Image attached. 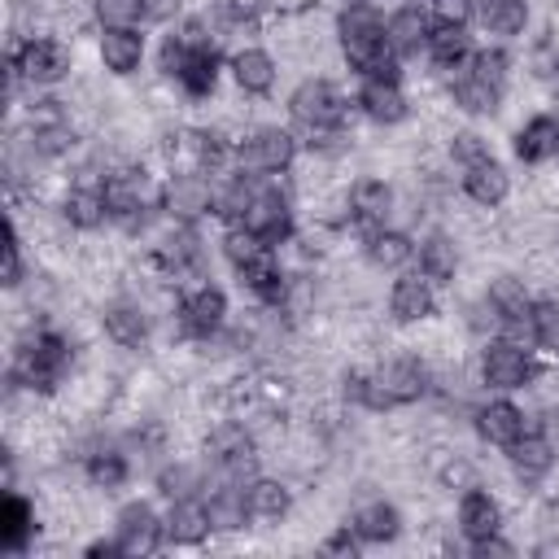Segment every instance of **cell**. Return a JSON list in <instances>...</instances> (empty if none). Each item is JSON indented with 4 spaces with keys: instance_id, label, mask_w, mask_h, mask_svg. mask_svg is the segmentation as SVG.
Here are the masks:
<instances>
[{
    "instance_id": "ee69618b",
    "label": "cell",
    "mask_w": 559,
    "mask_h": 559,
    "mask_svg": "<svg viewBox=\"0 0 559 559\" xmlns=\"http://www.w3.org/2000/svg\"><path fill=\"white\" fill-rule=\"evenodd\" d=\"M87 476H92V485H100V489H118V485L127 480V459L114 454V450H96V454L87 459Z\"/></svg>"
},
{
    "instance_id": "d6986e66",
    "label": "cell",
    "mask_w": 559,
    "mask_h": 559,
    "mask_svg": "<svg viewBox=\"0 0 559 559\" xmlns=\"http://www.w3.org/2000/svg\"><path fill=\"white\" fill-rule=\"evenodd\" d=\"M502 528V511H498V502L476 485V489H467L463 498H459V533L467 537V542H485V537H493Z\"/></svg>"
},
{
    "instance_id": "681fc988",
    "label": "cell",
    "mask_w": 559,
    "mask_h": 559,
    "mask_svg": "<svg viewBox=\"0 0 559 559\" xmlns=\"http://www.w3.org/2000/svg\"><path fill=\"white\" fill-rule=\"evenodd\" d=\"M9 288L22 284V249H17V231L13 223H4V275H0Z\"/></svg>"
},
{
    "instance_id": "f546056e",
    "label": "cell",
    "mask_w": 559,
    "mask_h": 559,
    "mask_svg": "<svg viewBox=\"0 0 559 559\" xmlns=\"http://www.w3.org/2000/svg\"><path fill=\"white\" fill-rule=\"evenodd\" d=\"M498 100H502V87L489 83V79H480L472 66L454 79V105H459V109H467V114H493Z\"/></svg>"
},
{
    "instance_id": "c3c4849f",
    "label": "cell",
    "mask_w": 559,
    "mask_h": 559,
    "mask_svg": "<svg viewBox=\"0 0 559 559\" xmlns=\"http://www.w3.org/2000/svg\"><path fill=\"white\" fill-rule=\"evenodd\" d=\"M472 13H476L472 0H432V17H437L441 26H467Z\"/></svg>"
},
{
    "instance_id": "f6af8a7d",
    "label": "cell",
    "mask_w": 559,
    "mask_h": 559,
    "mask_svg": "<svg viewBox=\"0 0 559 559\" xmlns=\"http://www.w3.org/2000/svg\"><path fill=\"white\" fill-rule=\"evenodd\" d=\"M96 17L105 31L114 26H135L144 17V0H96Z\"/></svg>"
},
{
    "instance_id": "ffe728a7",
    "label": "cell",
    "mask_w": 559,
    "mask_h": 559,
    "mask_svg": "<svg viewBox=\"0 0 559 559\" xmlns=\"http://www.w3.org/2000/svg\"><path fill=\"white\" fill-rule=\"evenodd\" d=\"M240 284H249V293L258 301H266V306H280L288 297V280H284V271H280V262H275L271 249H262L253 262L240 266Z\"/></svg>"
},
{
    "instance_id": "9f6ffc18",
    "label": "cell",
    "mask_w": 559,
    "mask_h": 559,
    "mask_svg": "<svg viewBox=\"0 0 559 559\" xmlns=\"http://www.w3.org/2000/svg\"><path fill=\"white\" fill-rule=\"evenodd\" d=\"M87 555H92V559H100V555L109 559V555H122V546H118V537H114V542H92Z\"/></svg>"
},
{
    "instance_id": "4dcf8cb0",
    "label": "cell",
    "mask_w": 559,
    "mask_h": 559,
    "mask_svg": "<svg viewBox=\"0 0 559 559\" xmlns=\"http://www.w3.org/2000/svg\"><path fill=\"white\" fill-rule=\"evenodd\" d=\"M61 214H66L70 227L92 231V227H100V223L109 218V210H105V192H100V188H70L66 201H61Z\"/></svg>"
},
{
    "instance_id": "db71d44e",
    "label": "cell",
    "mask_w": 559,
    "mask_h": 559,
    "mask_svg": "<svg viewBox=\"0 0 559 559\" xmlns=\"http://www.w3.org/2000/svg\"><path fill=\"white\" fill-rule=\"evenodd\" d=\"M175 13H179V0H144V17H153V22H166Z\"/></svg>"
},
{
    "instance_id": "d4e9b609",
    "label": "cell",
    "mask_w": 559,
    "mask_h": 559,
    "mask_svg": "<svg viewBox=\"0 0 559 559\" xmlns=\"http://www.w3.org/2000/svg\"><path fill=\"white\" fill-rule=\"evenodd\" d=\"M463 192H467L476 205H498V201H507L511 179H507V170H502L493 157H485V162H476V166L463 170Z\"/></svg>"
},
{
    "instance_id": "6da1fadb",
    "label": "cell",
    "mask_w": 559,
    "mask_h": 559,
    "mask_svg": "<svg viewBox=\"0 0 559 559\" xmlns=\"http://www.w3.org/2000/svg\"><path fill=\"white\" fill-rule=\"evenodd\" d=\"M336 31H341V52L349 70H358L362 79H397V61H393L397 52L389 44V31L367 4L345 9Z\"/></svg>"
},
{
    "instance_id": "11a10c76",
    "label": "cell",
    "mask_w": 559,
    "mask_h": 559,
    "mask_svg": "<svg viewBox=\"0 0 559 559\" xmlns=\"http://www.w3.org/2000/svg\"><path fill=\"white\" fill-rule=\"evenodd\" d=\"M472 550H476V555H485V559H489V555H511V546H507L498 533H493V537H485V542H472Z\"/></svg>"
},
{
    "instance_id": "e575fe53",
    "label": "cell",
    "mask_w": 559,
    "mask_h": 559,
    "mask_svg": "<svg viewBox=\"0 0 559 559\" xmlns=\"http://www.w3.org/2000/svg\"><path fill=\"white\" fill-rule=\"evenodd\" d=\"M157 262L179 280V275H188V271H197L201 266V245H197V236L188 231V227H179L175 236H166L162 245H157Z\"/></svg>"
},
{
    "instance_id": "44dd1931",
    "label": "cell",
    "mask_w": 559,
    "mask_h": 559,
    "mask_svg": "<svg viewBox=\"0 0 559 559\" xmlns=\"http://www.w3.org/2000/svg\"><path fill=\"white\" fill-rule=\"evenodd\" d=\"M555 153H559V122H555L550 114H537V118H528V122L515 131V157H520V162L537 166V162H546V157H555Z\"/></svg>"
},
{
    "instance_id": "74e56055",
    "label": "cell",
    "mask_w": 559,
    "mask_h": 559,
    "mask_svg": "<svg viewBox=\"0 0 559 559\" xmlns=\"http://www.w3.org/2000/svg\"><path fill=\"white\" fill-rule=\"evenodd\" d=\"M205 507H210V524L223 528V533H236V528H245V520H249L245 489H214Z\"/></svg>"
},
{
    "instance_id": "9a60e30c",
    "label": "cell",
    "mask_w": 559,
    "mask_h": 559,
    "mask_svg": "<svg viewBox=\"0 0 559 559\" xmlns=\"http://www.w3.org/2000/svg\"><path fill=\"white\" fill-rule=\"evenodd\" d=\"M162 520H166V542L175 546H197L205 542V533H214L210 507L201 498H170V511Z\"/></svg>"
},
{
    "instance_id": "bcb514c9",
    "label": "cell",
    "mask_w": 559,
    "mask_h": 559,
    "mask_svg": "<svg viewBox=\"0 0 559 559\" xmlns=\"http://www.w3.org/2000/svg\"><path fill=\"white\" fill-rule=\"evenodd\" d=\"M450 157L467 170V166H476V162H485L489 157V148H485V140L480 135H472V131H459L454 140H450Z\"/></svg>"
},
{
    "instance_id": "cb8c5ba5",
    "label": "cell",
    "mask_w": 559,
    "mask_h": 559,
    "mask_svg": "<svg viewBox=\"0 0 559 559\" xmlns=\"http://www.w3.org/2000/svg\"><path fill=\"white\" fill-rule=\"evenodd\" d=\"M349 528L358 533V542H393V537L402 533V515H397L393 502L371 498V502H362V507L354 511Z\"/></svg>"
},
{
    "instance_id": "8992f818",
    "label": "cell",
    "mask_w": 559,
    "mask_h": 559,
    "mask_svg": "<svg viewBox=\"0 0 559 559\" xmlns=\"http://www.w3.org/2000/svg\"><path fill=\"white\" fill-rule=\"evenodd\" d=\"M214 197L218 192L210 188V179L201 170H175L166 179V188H162V210L175 223H192V218H201V214L214 210Z\"/></svg>"
},
{
    "instance_id": "ba28073f",
    "label": "cell",
    "mask_w": 559,
    "mask_h": 559,
    "mask_svg": "<svg viewBox=\"0 0 559 559\" xmlns=\"http://www.w3.org/2000/svg\"><path fill=\"white\" fill-rule=\"evenodd\" d=\"M114 537L122 546V555H153L166 537V520L148 507V502H127L118 511V524H114Z\"/></svg>"
},
{
    "instance_id": "9c48e42d",
    "label": "cell",
    "mask_w": 559,
    "mask_h": 559,
    "mask_svg": "<svg viewBox=\"0 0 559 559\" xmlns=\"http://www.w3.org/2000/svg\"><path fill=\"white\" fill-rule=\"evenodd\" d=\"M293 157H297V140L280 127H262L240 144V166L258 175H280L293 166Z\"/></svg>"
},
{
    "instance_id": "f35d334b",
    "label": "cell",
    "mask_w": 559,
    "mask_h": 559,
    "mask_svg": "<svg viewBox=\"0 0 559 559\" xmlns=\"http://www.w3.org/2000/svg\"><path fill=\"white\" fill-rule=\"evenodd\" d=\"M480 22L493 35H520L528 22V4L524 0H485L480 4Z\"/></svg>"
},
{
    "instance_id": "d590c367",
    "label": "cell",
    "mask_w": 559,
    "mask_h": 559,
    "mask_svg": "<svg viewBox=\"0 0 559 559\" xmlns=\"http://www.w3.org/2000/svg\"><path fill=\"white\" fill-rule=\"evenodd\" d=\"M419 271H424L432 284H445V280H454V271H459V253H454V240H450V236H441V231H432V236L419 245Z\"/></svg>"
},
{
    "instance_id": "484cf974",
    "label": "cell",
    "mask_w": 559,
    "mask_h": 559,
    "mask_svg": "<svg viewBox=\"0 0 559 559\" xmlns=\"http://www.w3.org/2000/svg\"><path fill=\"white\" fill-rule=\"evenodd\" d=\"M245 507H249V520H284L293 507V493L271 476H253L245 485Z\"/></svg>"
},
{
    "instance_id": "f907efd6",
    "label": "cell",
    "mask_w": 559,
    "mask_h": 559,
    "mask_svg": "<svg viewBox=\"0 0 559 559\" xmlns=\"http://www.w3.org/2000/svg\"><path fill=\"white\" fill-rule=\"evenodd\" d=\"M480 79H489V83H498L502 87V79H507V57L502 52H472V61H467Z\"/></svg>"
},
{
    "instance_id": "7dc6e473",
    "label": "cell",
    "mask_w": 559,
    "mask_h": 559,
    "mask_svg": "<svg viewBox=\"0 0 559 559\" xmlns=\"http://www.w3.org/2000/svg\"><path fill=\"white\" fill-rule=\"evenodd\" d=\"M157 485H162L166 498H192V489H197V472H192V467H166V472L157 476Z\"/></svg>"
},
{
    "instance_id": "836d02e7",
    "label": "cell",
    "mask_w": 559,
    "mask_h": 559,
    "mask_svg": "<svg viewBox=\"0 0 559 559\" xmlns=\"http://www.w3.org/2000/svg\"><path fill=\"white\" fill-rule=\"evenodd\" d=\"M105 336L114 341V345H140L144 336H148V319H144V310L140 306H131V301H118V306H109L105 310Z\"/></svg>"
},
{
    "instance_id": "4fadbf2b",
    "label": "cell",
    "mask_w": 559,
    "mask_h": 559,
    "mask_svg": "<svg viewBox=\"0 0 559 559\" xmlns=\"http://www.w3.org/2000/svg\"><path fill=\"white\" fill-rule=\"evenodd\" d=\"M489 314H493L507 332H515V336H520V332L533 336V323H528V314H533V297L524 293L520 280L502 275V280L489 284Z\"/></svg>"
},
{
    "instance_id": "7a4b0ae2",
    "label": "cell",
    "mask_w": 559,
    "mask_h": 559,
    "mask_svg": "<svg viewBox=\"0 0 559 559\" xmlns=\"http://www.w3.org/2000/svg\"><path fill=\"white\" fill-rule=\"evenodd\" d=\"M288 109H293V118H297L306 131H314V135L336 131V127L345 122V96H341L336 83H328V79H306V83H297V92L288 96Z\"/></svg>"
},
{
    "instance_id": "7402d4cb",
    "label": "cell",
    "mask_w": 559,
    "mask_h": 559,
    "mask_svg": "<svg viewBox=\"0 0 559 559\" xmlns=\"http://www.w3.org/2000/svg\"><path fill=\"white\" fill-rule=\"evenodd\" d=\"M384 31H389V44H393V52H397V57H406V52H419V48H428L432 22H428V13H424L419 4H406V9H397V13L384 22Z\"/></svg>"
},
{
    "instance_id": "60d3db41",
    "label": "cell",
    "mask_w": 559,
    "mask_h": 559,
    "mask_svg": "<svg viewBox=\"0 0 559 559\" xmlns=\"http://www.w3.org/2000/svg\"><path fill=\"white\" fill-rule=\"evenodd\" d=\"M188 148H192L197 166H201V170H210V175H214V170H223V166L231 162L227 140H223V135H214V131H192V144H188Z\"/></svg>"
},
{
    "instance_id": "b9f144b4",
    "label": "cell",
    "mask_w": 559,
    "mask_h": 559,
    "mask_svg": "<svg viewBox=\"0 0 559 559\" xmlns=\"http://www.w3.org/2000/svg\"><path fill=\"white\" fill-rule=\"evenodd\" d=\"M528 323H533V341H537V345L559 349V297H542V301H533Z\"/></svg>"
},
{
    "instance_id": "f1b7e54d",
    "label": "cell",
    "mask_w": 559,
    "mask_h": 559,
    "mask_svg": "<svg viewBox=\"0 0 559 559\" xmlns=\"http://www.w3.org/2000/svg\"><path fill=\"white\" fill-rule=\"evenodd\" d=\"M349 205H354V218L358 223L380 227L389 218V210H393V188L384 179H358L354 192H349Z\"/></svg>"
},
{
    "instance_id": "3957f363",
    "label": "cell",
    "mask_w": 559,
    "mask_h": 559,
    "mask_svg": "<svg viewBox=\"0 0 559 559\" xmlns=\"http://www.w3.org/2000/svg\"><path fill=\"white\" fill-rule=\"evenodd\" d=\"M240 227L258 231L266 245L288 240V236H293V210H288V197H284L275 183H258V179H249V201H245Z\"/></svg>"
},
{
    "instance_id": "7c38bea8",
    "label": "cell",
    "mask_w": 559,
    "mask_h": 559,
    "mask_svg": "<svg viewBox=\"0 0 559 559\" xmlns=\"http://www.w3.org/2000/svg\"><path fill=\"white\" fill-rule=\"evenodd\" d=\"M223 319H227V297L214 284H201L179 301V328L188 336H214L223 328Z\"/></svg>"
},
{
    "instance_id": "ab89813d",
    "label": "cell",
    "mask_w": 559,
    "mask_h": 559,
    "mask_svg": "<svg viewBox=\"0 0 559 559\" xmlns=\"http://www.w3.org/2000/svg\"><path fill=\"white\" fill-rule=\"evenodd\" d=\"M262 249H271V245H266L258 231L240 227V223H231V227H227V236H223V253H227V262H231L236 271H240L245 262H253Z\"/></svg>"
},
{
    "instance_id": "7bdbcfd3",
    "label": "cell",
    "mask_w": 559,
    "mask_h": 559,
    "mask_svg": "<svg viewBox=\"0 0 559 559\" xmlns=\"http://www.w3.org/2000/svg\"><path fill=\"white\" fill-rule=\"evenodd\" d=\"M70 148H74L70 122L52 118V122H39V127H35V153H39V157H61V153H70Z\"/></svg>"
},
{
    "instance_id": "e0dca14e",
    "label": "cell",
    "mask_w": 559,
    "mask_h": 559,
    "mask_svg": "<svg viewBox=\"0 0 559 559\" xmlns=\"http://www.w3.org/2000/svg\"><path fill=\"white\" fill-rule=\"evenodd\" d=\"M358 105H362V114H367L371 122H380V127H393V122L406 118V96H402L397 79H362Z\"/></svg>"
},
{
    "instance_id": "52a82bcc",
    "label": "cell",
    "mask_w": 559,
    "mask_h": 559,
    "mask_svg": "<svg viewBox=\"0 0 559 559\" xmlns=\"http://www.w3.org/2000/svg\"><path fill=\"white\" fill-rule=\"evenodd\" d=\"M205 459H210L227 480H245V476L253 472V463H258V454H253V437L245 432V424H223V428L210 432V441H205Z\"/></svg>"
},
{
    "instance_id": "4316f807",
    "label": "cell",
    "mask_w": 559,
    "mask_h": 559,
    "mask_svg": "<svg viewBox=\"0 0 559 559\" xmlns=\"http://www.w3.org/2000/svg\"><path fill=\"white\" fill-rule=\"evenodd\" d=\"M428 57H432L441 70H463V66L472 61V39H467V31L437 22L432 35H428Z\"/></svg>"
},
{
    "instance_id": "30bf717a",
    "label": "cell",
    "mask_w": 559,
    "mask_h": 559,
    "mask_svg": "<svg viewBox=\"0 0 559 559\" xmlns=\"http://www.w3.org/2000/svg\"><path fill=\"white\" fill-rule=\"evenodd\" d=\"M13 70L26 83H61L70 74V48L61 39H26L13 57Z\"/></svg>"
},
{
    "instance_id": "d6a6232c",
    "label": "cell",
    "mask_w": 559,
    "mask_h": 559,
    "mask_svg": "<svg viewBox=\"0 0 559 559\" xmlns=\"http://www.w3.org/2000/svg\"><path fill=\"white\" fill-rule=\"evenodd\" d=\"M31 533H35V511H31V502L17 498V493H9V498L0 502V546H4V550H22Z\"/></svg>"
},
{
    "instance_id": "8d00e7d4",
    "label": "cell",
    "mask_w": 559,
    "mask_h": 559,
    "mask_svg": "<svg viewBox=\"0 0 559 559\" xmlns=\"http://www.w3.org/2000/svg\"><path fill=\"white\" fill-rule=\"evenodd\" d=\"M415 253V245H411V236H402V231H371L367 236V258H371V266H380V271H397V266H406V258Z\"/></svg>"
},
{
    "instance_id": "5bb4252c",
    "label": "cell",
    "mask_w": 559,
    "mask_h": 559,
    "mask_svg": "<svg viewBox=\"0 0 559 559\" xmlns=\"http://www.w3.org/2000/svg\"><path fill=\"white\" fill-rule=\"evenodd\" d=\"M100 192H105V210H109L114 218H135V214H144L148 201H153L144 170H114V175H105Z\"/></svg>"
},
{
    "instance_id": "8fae6325",
    "label": "cell",
    "mask_w": 559,
    "mask_h": 559,
    "mask_svg": "<svg viewBox=\"0 0 559 559\" xmlns=\"http://www.w3.org/2000/svg\"><path fill=\"white\" fill-rule=\"evenodd\" d=\"M371 376H376L380 393L389 397V406L419 402V397H424V389H428V367H424L419 358H411V354H397V358L380 362Z\"/></svg>"
},
{
    "instance_id": "603a6c76",
    "label": "cell",
    "mask_w": 559,
    "mask_h": 559,
    "mask_svg": "<svg viewBox=\"0 0 559 559\" xmlns=\"http://www.w3.org/2000/svg\"><path fill=\"white\" fill-rule=\"evenodd\" d=\"M144 57V35L135 26H114L100 35V61L109 74H131Z\"/></svg>"
},
{
    "instance_id": "1f68e13d",
    "label": "cell",
    "mask_w": 559,
    "mask_h": 559,
    "mask_svg": "<svg viewBox=\"0 0 559 559\" xmlns=\"http://www.w3.org/2000/svg\"><path fill=\"white\" fill-rule=\"evenodd\" d=\"M511 463H515V472L520 476H546L550 472V463H555V441L546 437V432H528L524 428V437L511 445Z\"/></svg>"
},
{
    "instance_id": "5b68a950",
    "label": "cell",
    "mask_w": 559,
    "mask_h": 559,
    "mask_svg": "<svg viewBox=\"0 0 559 559\" xmlns=\"http://www.w3.org/2000/svg\"><path fill=\"white\" fill-rule=\"evenodd\" d=\"M480 380L498 393H511V389H524L533 380V358L520 341L502 336V341H489L485 354H480Z\"/></svg>"
},
{
    "instance_id": "f5cc1de1",
    "label": "cell",
    "mask_w": 559,
    "mask_h": 559,
    "mask_svg": "<svg viewBox=\"0 0 559 559\" xmlns=\"http://www.w3.org/2000/svg\"><path fill=\"white\" fill-rule=\"evenodd\" d=\"M323 550H336V555H354V550H358V533L345 524L336 537H328V546H323Z\"/></svg>"
},
{
    "instance_id": "83f0119b",
    "label": "cell",
    "mask_w": 559,
    "mask_h": 559,
    "mask_svg": "<svg viewBox=\"0 0 559 559\" xmlns=\"http://www.w3.org/2000/svg\"><path fill=\"white\" fill-rule=\"evenodd\" d=\"M231 74H236L240 92L262 96V92H271V83H275V61H271V52H262V48H240V52L231 57Z\"/></svg>"
},
{
    "instance_id": "2e32d148",
    "label": "cell",
    "mask_w": 559,
    "mask_h": 559,
    "mask_svg": "<svg viewBox=\"0 0 559 559\" xmlns=\"http://www.w3.org/2000/svg\"><path fill=\"white\" fill-rule=\"evenodd\" d=\"M476 432H480L489 445L511 450V445L524 437V411H520L515 402H507V397L485 402V406L476 411Z\"/></svg>"
},
{
    "instance_id": "816d5d0a",
    "label": "cell",
    "mask_w": 559,
    "mask_h": 559,
    "mask_svg": "<svg viewBox=\"0 0 559 559\" xmlns=\"http://www.w3.org/2000/svg\"><path fill=\"white\" fill-rule=\"evenodd\" d=\"M441 485H445V489L467 493V489H476V467H472V463H463V459H454V463H445V467H441Z\"/></svg>"
},
{
    "instance_id": "277c9868",
    "label": "cell",
    "mask_w": 559,
    "mask_h": 559,
    "mask_svg": "<svg viewBox=\"0 0 559 559\" xmlns=\"http://www.w3.org/2000/svg\"><path fill=\"white\" fill-rule=\"evenodd\" d=\"M61 371H66V341L52 336V332L26 341V345L17 349V358H13V380L26 384V389H39V393L57 389Z\"/></svg>"
},
{
    "instance_id": "ac0fdd59",
    "label": "cell",
    "mask_w": 559,
    "mask_h": 559,
    "mask_svg": "<svg viewBox=\"0 0 559 559\" xmlns=\"http://www.w3.org/2000/svg\"><path fill=\"white\" fill-rule=\"evenodd\" d=\"M432 280L419 271V275H402L393 280V293H389V310L397 323H419L432 314Z\"/></svg>"
}]
</instances>
